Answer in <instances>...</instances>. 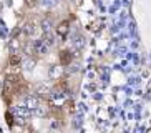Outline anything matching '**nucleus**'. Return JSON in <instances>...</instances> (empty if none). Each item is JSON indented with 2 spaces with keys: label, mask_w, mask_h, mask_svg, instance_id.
Here are the masks:
<instances>
[{
  "label": "nucleus",
  "mask_w": 151,
  "mask_h": 133,
  "mask_svg": "<svg viewBox=\"0 0 151 133\" xmlns=\"http://www.w3.org/2000/svg\"><path fill=\"white\" fill-rule=\"evenodd\" d=\"M35 4V0H27V5H33Z\"/></svg>",
  "instance_id": "obj_5"
},
{
  "label": "nucleus",
  "mask_w": 151,
  "mask_h": 133,
  "mask_svg": "<svg viewBox=\"0 0 151 133\" xmlns=\"http://www.w3.org/2000/svg\"><path fill=\"white\" fill-rule=\"evenodd\" d=\"M5 118H7V123H9L10 126L14 125V116H12V113H10V111H7V113H5Z\"/></svg>",
  "instance_id": "obj_4"
},
{
  "label": "nucleus",
  "mask_w": 151,
  "mask_h": 133,
  "mask_svg": "<svg viewBox=\"0 0 151 133\" xmlns=\"http://www.w3.org/2000/svg\"><path fill=\"white\" fill-rule=\"evenodd\" d=\"M71 58H73V55H71L70 50H62L60 52V63L62 65H68L71 62Z\"/></svg>",
  "instance_id": "obj_2"
},
{
  "label": "nucleus",
  "mask_w": 151,
  "mask_h": 133,
  "mask_svg": "<svg viewBox=\"0 0 151 133\" xmlns=\"http://www.w3.org/2000/svg\"><path fill=\"white\" fill-rule=\"evenodd\" d=\"M20 63H22V57H20L18 53H10L9 65H10V66H14V68H15V66H18Z\"/></svg>",
  "instance_id": "obj_3"
},
{
  "label": "nucleus",
  "mask_w": 151,
  "mask_h": 133,
  "mask_svg": "<svg viewBox=\"0 0 151 133\" xmlns=\"http://www.w3.org/2000/svg\"><path fill=\"white\" fill-rule=\"evenodd\" d=\"M70 32V20H62V22L57 25V35L60 38H65Z\"/></svg>",
  "instance_id": "obj_1"
}]
</instances>
